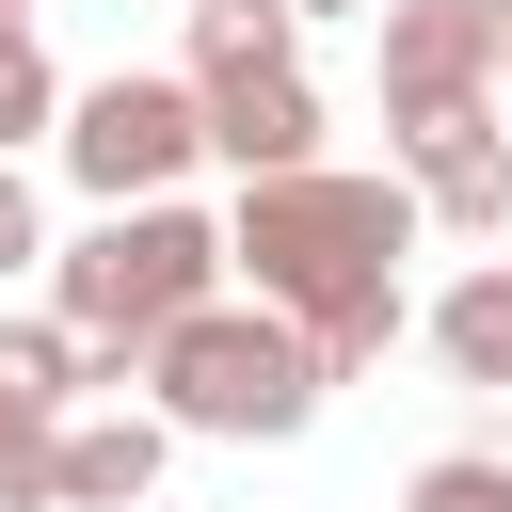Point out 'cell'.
Segmentation results:
<instances>
[{
    "mask_svg": "<svg viewBox=\"0 0 512 512\" xmlns=\"http://www.w3.org/2000/svg\"><path fill=\"white\" fill-rule=\"evenodd\" d=\"M416 176H352V160H320V176H256L240 208H224V256H240V304H272V320H304L320 336V368L352 384V368H384L400 352V256H416Z\"/></svg>",
    "mask_w": 512,
    "mask_h": 512,
    "instance_id": "1",
    "label": "cell"
},
{
    "mask_svg": "<svg viewBox=\"0 0 512 512\" xmlns=\"http://www.w3.org/2000/svg\"><path fill=\"white\" fill-rule=\"evenodd\" d=\"M224 288H240V256H224V224H208L192 192H176V208H96V224L48 256V320L96 336L128 384H144V352H160L176 320H208Z\"/></svg>",
    "mask_w": 512,
    "mask_h": 512,
    "instance_id": "2",
    "label": "cell"
},
{
    "mask_svg": "<svg viewBox=\"0 0 512 512\" xmlns=\"http://www.w3.org/2000/svg\"><path fill=\"white\" fill-rule=\"evenodd\" d=\"M320 400H336L320 336H304V320H272V304H240V288L144 352V416H160V432H192V448H288Z\"/></svg>",
    "mask_w": 512,
    "mask_h": 512,
    "instance_id": "3",
    "label": "cell"
},
{
    "mask_svg": "<svg viewBox=\"0 0 512 512\" xmlns=\"http://www.w3.org/2000/svg\"><path fill=\"white\" fill-rule=\"evenodd\" d=\"M384 144H432L512 96V0H384Z\"/></svg>",
    "mask_w": 512,
    "mask_h": 512,
    "instance_id": "4",
    "label": "cell"
},
{
    "mask_svg": "<svg viewBox=\"0 0 512 512\" xmlns=\"http://www.w3.org/2000/svg\"><path fill=\"white\" fill-rule=\"evenodd\" d=\"M192 160H208V96H192V80H144V64L80 80V112H64V176H80L96 208H176Z\"/></svg>",
    "mask_w": 512,
    "mask_h": 512,
    "instance_id": "5",
    "label": "cell"
},
{
    "mask_svg": "<svg viewBox=\"0 0 512 512\" xmlns=\"http://www.w3.org/2000/svg\"><path fill=\"white\" fill-rule=\"evenodd\" d=\"M208 96V160L256 192V176H320V80L304 64H224V80H192Z\"/></svg>",
    "mask_w": 512,
    "mask_h": 512,
    "instance_id": "6",
    "label": "cell"
},
{
    "mask_svg": "<svg viewBox=\"0 0 512 512\" xmlns=\"http://www.w3.org/2000/svg\"><path fill=\"white\" fill-rule=\"evenodd\" d=\"M400 176H416V208L448 240H512V112H464L432 144H400Z\"/></svg>",
    "mask_w": 512,
    "mask_h": 512,
    "instance_id": "7",
    "label": "cell"
},
{
    "mask_svg": "<svg viewBox=\"0 0 512 512\" xmlns=\"http://www.w3.org/2000/svg\"><path fill=\"white\" fill-rule=\"evenodd\" d=\"M160 464H176V432L128 400V416H80L64 448H48V480H64V512H144L160 496Z\"/></svg>",
    "mask_w": 512,
    "mask_h": 512,
    "instance_id": "8",
    "label": "cell"
},
{
    "mask_svg": "<svg viewBox=\"0 0 512 512\" xmlns=\"http://www.w3.org/2000/svg\"><path fill=\"white\" fill-rule=\"evenodd\" d=\"M432 352H448V384H496L512 400V256H480V272L432 288Z\"/></svg>",
    "mask_w": 512,
    "mask_h": 512,
    "instance_id": "9",
    "label": "cell"
},
{
    "mask_svg": "<svg viewBox=\"0 0 512 512\" xmlns=\"http://www.w3.org/2000/svg\"><path fill=\"white\" fill-rule=\"evenodd\" d=\"M224 64H304V16L288 0H192V64L176 80H224Z\"/></svg>",
    "mask_w": 512,
    "mask_h": 512,
    "instance_id": "10",
    "label": "cell"
},
{
    "mask_svg": "<svg viewBox=\"0 0 512 512\" xmlns=\"http://www.w3.org/2000/svg\"><path fill=\"white\" fill-rule=\"evenodd\" d=\"M64 112H80V96L48 80V32L0 16V160H16V144H64Z\"/></svg>",
    "mask_w": 512,
    "mask_h": 512,
    "instance_id": "11",
    "label": "cell"
},
{
    "mask_svg": "<svg viewBox=\"0 0 512 512\" xmlns=\"http://www.w3.org/2000/svg\"><path fill=\"white\" fill-rule=\"evenodd\" d=\"M400 512H512V448H432L400 480Z\"/></svg>",
    "mask_w": 512,
    "mask_h": 512,
    "instance_id": "12",
    "label": "cell"
},
{
    "mask_svg": "<svg viewBox=\"0 0 512 512\" xmlns=\"http://www.w3.org/2000/svg\"><path fill=\"white\" fill-rule=\"evenodd\" d=\"M0 272H48V208H32L16 160H0Z\"/></svg>",
    "mask_w": 512,
    "mask_h": 512,
    "instance_id": "13",
    "label": "cell"
},
{
    "mask_svg": "<svg viewBox=\"0 0 512 512\" xmlns=\"http://www.w3.org/2000/svg\"><path fill=\"white\" fill-rule=\"evenodd\" d=\"M48 432H80V416H48V400H32L16 368H0V464H16V448H48Z\"/></svg>",
    "mask_w": 512,
    "mask_h": 512,
    "instance_id": "14",
    "label": "cell"
},
{
    "mask_svg": "<svg viewBox=\"0 0 512 512\" xmlns=\"http://www.w3.org/2000/svg\"><path fill=\"white\" fill-rule=\"evenodd\" d=\"M288 16H384V0H288Z\"/></svg>",
    "mask_w": 512,
    "mask_h": 512,
    "instance_id": "15",
    "label": "cell"
},
{
    "mask_svg": "<svg viewBox=\"0 0 512 512\" xmlns=\"http://www.w3.org/2000/svg\"><path fill=\"white\" fill-rule=\"evenodd\" d=\"M0 16H32V0H0Z\"/></svg>",
    "mask_w": 512,
    "mask_h": 512,
    "instance_id": "16",
    "label": "cell"
},
{
    "mask_svg": "<svg viewBox=\"0 0 512 512\" xmlns=\"http://www.w3.org/2000/svg\"><path fill=\"white\" fill-rule=\"evenodd\" d=\"M176 16H192V0H176Z\"/></svg>",
    "mask_w": 512,
    "mask_h": 512,
    "instance_id": "17",
    "label": "cell"
}]
</instances>
